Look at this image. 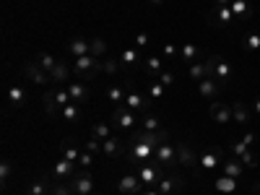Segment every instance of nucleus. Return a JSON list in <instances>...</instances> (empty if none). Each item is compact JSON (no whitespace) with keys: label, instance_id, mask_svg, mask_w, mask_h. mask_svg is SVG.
<instances>
[{"label":"nucleus","instance_id":"nucleus-1","mask_svg":"<svg viewBox=\"0 0 260 195\" xmlns=\"http://www.w3.org/2000/svg\"><path fill=\"white\" fill-rule=\"evenodd\" d=\"M206 68H208V78H219V81H229L234 76V65L229 60H224L221 55H211L206 60Z\"/></svg>","mask_w":260,"mask_h":195},{"label":"nucleus","instance_id":"nucleus-2","mask_svg":"<svg viewBox=\"0 0 260 195\" xmlns=\"http://www.w3.org/2000/svg\"><path fill=\"white\" fill-rule=\"evenodd\" d=\"M73 71H76V76H78V78L89 81V78H94V76L102 71V60H99V57H94V55H83V57H76Z\"/></svg>","mask_w":260,"mask_h":195},{"label":"nucleus","instance_id":"nucleus-3","mask_svg":"<svg viewBox=\"0 0 260 195\" xmlns=\"http://www.w3.org/2000/svg\"><path fill=\"white\" fill-rule=\"evenodd\" d=\"M130 148H127V164H141V161H151L154 159V146H148L143 141H127Z\"/></svg>","mask_w":260,"mask_h":195},{"label":"nucleus","instance_id":"nucleus-4","mask_svg":"<svg viewBox=\"0 0 260 195\" xmlns=\"http://www.w3.org/2000/svg\"><path fill=\"white\" fill-rule=\"evenodd\" d=\"M136 175H138V180L143 182V187H156L159 180H161V164H159V161H154V164H141Z\"/></svg>","mask_w":260,"mask_h":195},{"label":"nucleus","instance_id":"nucleus-5","mask_svg":"<svg viewBox=\"0 0 260 195\" xmlns=\"http://www.w3.org/2000/svg\"><path fill=\"white\" fill-rule=\"evenodd\" d=\"M130 141H143V143L156 148V146H161V143L169 141V130H164V127H159V130H138V133L130 138Z\"/></svg>","mask_w":260,"mask_h":195},{"label":"nucleus","instance_id":"nucleus-6","mask_svg":"<svg viewBox=\"0 0 260 195\" xmlns=\"http://www.w3.org/2000/svg\"><path fill=\"white\" fill-rule=\"evenodd\" d=\"M112 120H115V125L117 127H122V130H130V127H136V112L130 110L127 104H117L115 107V112H112Z\"/></svg>","mask_w":260,"mask_h":195},{"label":"nucleus","instance_id":"nucleus-7","mask_svg":"<svg viewBox=\"0 0 260 195\" xmlns=\"http://www.w3.org/2000/svg\"><path fill=\"white\" fill-rule=\"evenodd\" d=\"M154 161H159L161 167H175V164H177V146H172L169 141L161 143V146H156Z\"/></svg>","mask_w":260,"mask_h":195},{"label":"nucleus","instance_id":"nucleus-8","mask_svg":"<svg viewBox=\"0 0 260 195\" xmlns=\"http://www.w3.org/2000/svg\"><path fill=\"white\" fill-rule=\"evenodd\" d=\"M224 81H219V78H203L201 83H198V91H201V96L203 99H216V96H221L224 94Z\"/></svg>","mask_w":260,"mask_h":195},{"label":"nucleus","instance_id":"nucleus-9","mask_svg":"<svg viewBox=\"0 0 260 195\" xmlns=\"http://www.w3.org/2000/svg\"><path fill=\"white\" fill-rule=\"evenodd\" d=\"M232 21H237L234 18V13H232V8L229 6H221V8H211V13H208V24H213V26H232Z\"/></svg>","mask_w":260,"mask_h":195},{"label":"nucleus","instance_id":"nucleus-10","mask_svg":"<svg viewBox=\"0 0 260 195\" xmlns=\"http://www.w3.org/2000/svg\"><path fill=\"white\" fill-rule=\"evenodd\" d=\"M141 180H138V175L136 172H130V175H122L120 177V182H117V190L122 192V195H141Z\"/></svg>","mask_w":260,"mask_h":195},{"label":"nucleus","instance_id":"nucleus-11","mask_svg":"<svg viewBox=\"0 0 260 195\" xmlns=\"http://www.w3.org/2000/svg\"><path fill=\"white\" fill-rule=\"evenodd\" d=\"M182 187H185V182H182L177 175L161 177V180H159V185H156V190H159L161 195H180V192H182Z\"/></svg>","mask_w":260,"mask_h":195},{"label":"nucleus","instance_id":"nucleus-12","mask_svg":"<svg viewBox=\"0 0 260 195\" xmlns=\"http://www.w3.org/2000/svg\"><path fill=\"white\" fill-rule=\"evenodd\" d=\"M71 187H73L76 195H91V192H94V180H91L89 172H81V175L73 177Z\"/></svg>","mask_w":260,"mask_h":195},{"label":"nucleus","instance_id":"nucleus-13","mask_svg":"<svg viewBox=\"0 0 260 195\" xmlns=\"http://www.w3.org/2000/svg\"><path fill=\"white\" fill-rule=\"evenodd\" d=\"M211 117H213V122H219V125L234 120L232 104H226V102H211Z\"/></svg>","mask_w":260,"mask_h":195},{"label":"nucleus","instance_id":"nucleus-14","mask_svg":"<svg viewBox=\"0 0 260 195\" xmlns=\"http://www.w3.org/2000/svg\"><path fill=\"white\" fill-rule=\"evenodd\" d=\"M65 89H68V94H71V99H73L76 104H83V102H89V99H91L89 86L81 83V81H71L68 86H65Z\"/></svg>","mask_w":260,"mask_h":195},{"label":"nucleus","instance_id":"nucleus-15","mask_svg":"<svg viewBox=\"0 0 260 195\" xmlns=\"http://www.w3.org/2000/svg\"><path fill=\"white\" fill-rule=\"evenodd\" d=\"M52 175L55 180H73L76 177V161H68V159H60L55 167H52Z\"/></svg>","mask_w":260,"mask_h":195},{"label":"nucleus","instance_id":"nucleus-16","mask_svg":"<svg viewBox=\"0 0 260 195\" xmlns=\"http://www.w3.org/2000/svg\"><path fill=\"white\" fill-rule=\"evenodd\" d=\"M68 52L73 57H83V55H91V39H86V37H73L68 42Z\"/></svg>","mask_w":260,"mask_h":195},{"label":"nucleus","instance_id":"nucleus-17","mask_svg":"<svg viewBox=\"0 0 260 195\" xmlns=\"http://www.w3.org/2000/svg\"><path fill=\"white\" fill-rule=\"evenodd\" d=\"M24 71H26V76H29V81H31V83L47 86V83L52 81V78H50V73H47L45 68H39L37 62H26V68H24Z\"/></svg>","mask_w":260,"mask_h":195},{"label":"nucleus","instance_id":"nucleus-18","mask_svg":"<svg viewBox=\"0 0 260 195\" xmlns=\"http://www.w3.org/2000/svg\"><path fill=\"white\" fill-rule=\"evenodd\" d=\"M232 115H234V120L240 122V125H250L252 122V112H250V107L242 99H234L232 102Z\"/></svg>","mask_w":260,"mask_h":195},{"label":"nucleus","instance_id":"nucleus-19","mask_svg":"<svg viewBox=\"0 0 260 195\" xmlns=\"http://www.w3.org/2000/svg\"><path fill=\"white\" fill-rule=\"evenodd\" d=\"M177 164H182L187 169H192L195 164H198V156H195V151H192L190 143H180L177 146Z\"/></svg>","mask_w":260,"mask_h":195},{"label":"nucleus","instance_id":"nucleus-20","mask_svg":"<svg viewBox=\"0 0 260 195\" xmlns=\"http://www.w3.org/2000/svg\"><path fill=\"white\" fill-rule=\"evenodd\" d=\"M68 76H71L68 65H65L62 60H57V62H55V68L50 71V78H52V83H55V89H57V86H62V83L68 86V83H71V78H68Z\"/></svg>","mask_w":260,"mask_h":195},{"label":"nucleus","instance_id":"nucleus-21","mask_svg":"<svg viewBox=\"0 0 260 195\" xmlns=\"http://www.w3.org/2000/svg\"><path fill=\"white\" fill-rule=\"evenodd\" d=\"M102 154H104L107 159H117V156L122 154V141H120L117 136H110L107 141H102Z\"/></svg>","mask_w":260,"mask_h":195},{"label":"nucleus","instance_id":"nucleus-22","mask_svg":"<svg viewBox=\"0 0 260 195\" xmlns=\"http://www.w3.org/2000/svg\"><path fill=\"white\" fill-rule=\"evenodd\" d=\"M180 57L185 60V62H201L203 60V50L198 47V45H192V42H187V45H182L180 47Z\"/></svg>","mask_w":260,"mask_h":195},{"label":"nucleus","instance_id":"nucleus-23","mask_svg":"<svg viewBox=\"0 0 260 195\" xmlns=\"http://www.w3.org/2000/svg\"><path fill=\"white\" fill-rule=\"evenodd\" d=\"M198 161H201V167H203V169H216V167H219V164L224 161V154H221L219 148H213V151H206V154H201V156H198Z\"/></svg>","mask_w":260,"mask_h":195},{"label":"nucleus","instance_id":"nucleus-24","mask_svg":"<svg viewBox=\"0 0 260 195\" xmlns=\"http://www.w3.org/2000/svg\"><path fill=\"white\" fill-rule=\"evenodd\" d=\"M232 13H234V18L237 21H247V18H252V6L247 3V0H232Z\"/></svg>","mask_w":260,"mask_h":195},{"label":"nucleus","instance_id":"nucleus-25","mask_svg":"<svg viewBox=\"0 0 260 195\" xmlns=\"http://www.w3.org/2000/svg\"><path fill=\"white\" fill-rule=\"evenodd\" d=\"M125 104H127L133 112H148L151 99H146V96H141V94H127V96H125Z\"/></svg>","mask_w":260,"mask_h":195},{"label":"nucleus","instance_id":"nucleus-26","mask_svg":"<svg viewBox=\"0 0 260 195\" xmlns=\"http://www.w3.org/2000/svg\"><path fill=\"white\" fill-rule=\"evenodd\" d=\"M221 167H224V175H226V177H234V180H237V177H240L242 172H245V164H242L240 159H237V156L224 159V161H221Z\"/></svg>","mask_w":260,"mask_h":195},{"label":"nucleus","instance_id":"nucleus-27","mask_svg":"<svg viewBox=\"0 0 260 195\" xmlns=\"http://www.w3.org/2000/svg\"><path fill=\"white\" fill-rule=\"evenodd\" d=\"M143 73L151 76V78H159V73H161V57L159 55H148L143 60Z\"/></svg>","mask_w":260,"mask_h":195},{"label":"nucleus","instance_id":"nucleus-28","mask_svg":"<svg viewBox=\"0 0 260 195\" xmlns=\"http://www.w3.org/2000/svg\"><path fill=\"white\" fill-rule=\"evenodd\" d=\"M120 62H122V68H136V65L141 62V52L138 47H127L120 52Z\"/></svg>","mask_w":260,"mask_h":195},{"label":"nucleus","instance_id":"nucleus-29","mask_svg":"<svg viewBox=\"0 0 260 195\" xmlns=\"http://www.w3.org/2000/svg\"><path fill=\"white\" fill-rule=\"evenodd\" d=\"M81 156V151H78V143L73 138H65L62 141V159H68V161H78Z\"/></svg>","mask_w":260,"mask_h":195},{"label":"nucleus","instance_id":"nucleus-30","mask_svg":"<svg viewBox=\"0 0 260 195\" xmlns=\"http://www.w3.org/2000/svg\"><path fill=\"white\" fill-rule=\"evenodd\" d=\"M213 190H216V192H226V195H229V192H234V190H237V180L224 175V177H219V180L213 182Z\"/></svg>","mask_w":260,"mask_h":195},{"label":"nucleus","instance_id":"nucleus-31","mask_svg":"<svg viewBox=\"0 0 260 195\" xmlns=\"http://www.w3.org/2000/svg\"><path fill=\"white\" fill-rule=\"evenodd\" d=\"M8 102H11L13 107H24V102H26V91L21 89V86H8Z\"/></svg>","mask_w":260,"mask_h":195},{"label":"nucleus","instance_id":"nucleus-32","mask_svg":"<svg viewBox=\"0 0 260 195\" xmlns=\"http://www.w3.org/2000/svg\"><path fill=\"white\" fill-rule=\"evenodd\" d=\"M242 47H245L247 52H257V50H260V34H257V31H247V34L242 37Z\"/></svg>","mask_w":260,"mask_h":195},{"label":"nucleus","instance_id":"nucleus-33","mask_svg":"<svg viewBox=\"0 0 260 195\" xmlns=\"http://www.w3.org/2000/svg\"><path fill=\"white\" fill-rule=\"evenodd\" d=\"M190 78H192V81H198V83H201L203 78H208V68H206V62H203V60L190 65Z\"/></svg>","mask_w":260,"mask_h":195},{"label":"nucleus","instance_id":"nucleus-34","mask_svg":"<svg viewBox=\"0 0 260 195\" xmlns=\"http://www.w3.org/2000/svg\"><path fill=\"white\" fill-rule=\"evenodd\" d=\"M110 136H112V127L107 125V122H96L91 127V138H96V141H107Z\"/></svg>","mask_w":260,"mask_h":195},{"label":"nucleus","instance_id":"nucleus-35","mask_svg":"<svg viewBox=\"0 0 260 195\" xmlns=\"http://www.w3.org/2000/svg\"><path fill=\"white\" fill-rule=\"evenodd\" d=\"M60 117H62V120H71V122L78 120V117H81V104L71 102L68 107H62V110H60Z\"/></svg>","mask_w":260,"mask_h":195},{"label":"nucleus","instance_id":"nucleus-36","mask_svg":"<svg viewBox=\"0 0 260 195\" xmlns=\"http://www.w3.org/2000/svg\"><path fill=\"white\" fill-rule=\"evenodd\" d=\"M125 96H127V91L122 86H110V89H107V99L115 102V104H125Z\"/></svg>","mask_w":260,"mask_h":195},{"label":"nucleus","instance_id":"nucleus-37","mask_svg":"<svg viewBox=\"0 0 260 195\" xmlns=\"http://www.w3.org/2000/svg\"><path fill=\"white\" fill-rule=\"evenodd\" d=\"M34 62H37V65H39V68H45V71H47V73H50V71H52V68H55V62H57V60H55V57H52V55H50V52H39V55H37V57H34Z\"/></svg>","mask_w":260,"mask_h":195},{"label":"nucleus","instance_id":"nucleus-38","mask_svg":"<svg viewBox=\"0 0 260 195\" xmlns=\"http://www.w3.org/2000/svg\"><path fill=\"white\" fill-rule=\"evenodd\" d=\"M159 127H161V120H159L156 115L146 112V115L141 117V130H159Z\"/></svg>","mask_w":260,"mask_h":195},{"label":"nucleus","instance_id":"nucleus-39","mask_svg":"<svg viewBox=\"0 0 260 195\" xmlns=\"http://www.w3.org/2000/svg\"><path fill=\"white\" fill-rule=\"evenodd\" d=\"M120 68H122V62H120V60H115V57L102 60V73H107V76H115Z\"/></svg>","mask_w":260,"mask_h":195},{"label":"nucleus","instance_id":"nucleus-40","mask_svg":"<svg viewBox=\"0 0 260 195\" xmlns=\"http://www.w3.org/2000/svg\"><path fill=\"white\" fill-rule=\"evenodd\" d=\"M91 55H94V57H99V60L107 55V42H104V39H99V37H94V39H91Z\"/></svg>","mask_w":260,"mask_h":195},{"label":"nucleus","instance_id":"nucleus-41","mask_svg":"<svg viewBox=\"0 0 260 195\" xmlns=\"http://www.w3.org/2000/svg\"><path fill=\"white\" fill-rule=\"evenodd\" d=\"M29 195H47V177H42L29 185Z\"/></svg>","mask_w":260,"mask_h":195},{"label":"nucleus","instance_id":"nucleus-42","mask_svg":"<svg viewBox=\"0 0 260 195\" xmlns=\"http://www.w3.org/2000/svg\"><path fill=\"white\" fill-rule=\"evenodd\" d=\"M164 91H167V86L159 83V81H154V83H151V89H148V99H161Z\"/></svg>","mask_w":260,"mask_h":195},{"label":"nucleus","instance_id":"nucleus-43","mask_svg":"<svg viewBox=\"0 0 260 195\" xmlns=\"http://www.w3.org/2000/svg\"><path fill=\"white\" fill-rule=\"evenodd\" d=\"M13 177V164L8 159H3V164H0V180H3V185Z\"/></svg>","mask_w":260,"mask_h":195},{"label":"nucleus","instance_id":"nucleus-44","mask_svg":"<svg viewBox=\"0 0 260 195\" xmlns=\"http://www.w3.org/2000/svg\"><path fill=\"white\" fill-rule=\"evenodd\" d=\"M247 148H250V143H247L245 138H240V141H234V143H232V154H234L237 159H240V156L245 154V151H247Z\"/></svg>","mask_w":260,"mask_h":195},{"label":"nucleus","instance_id":"nucleus-45","mask_svg":"<svg viewBox=\"0 0 260 195\" xmlns=\"http://www.w3.org/2000/svg\"><path fill=\"white\" fill-rule=\"evenodd\" d=\"M52 195H76V192H73V187H71V185L57 182V185L52 187Z\"/></svg>","mask_w":260,"mask_h":195},{"label":"nucleus","instance_id":"nucleus-46","mask_svg":"<svg viewBox=\"0 0 260 195\" xmlns=\"http://www.w3.org/2000/svg\"><path fill=\"white\" fill-rule=\"evenodd\" d=\"M86 151H89V154H99V151H102V141H96V138H89V141H86Z\"/></svg>","mask_w":260,"mask_h":195},{"label":"nucleus","instance_id":"nucleus-47","mask_svg":"<svg viewBox=\"0 0 260 195\" xmlns=\"http://www.w3.org/2000/svg\"><path fill=\"white\" fill-rule=\"evenodd\" d=\"M240 161H242V164H247V167H257V159H255V154H252L250 148H247L245 154L240 156Z\"/></svg>","mask_w":260,"mask_h":195},{"label":"nucleus","instance_id":"nucleus-48","mask_svg":"<svg viewBox=\"0 0 260 195\" xmlns=\"http://www.w3.org/2000/svg\"><path fill=\"white\" fill-rule=\"evenodd\" d=\"M156 81H159V83H164V86H172V83H175V73H169V71H161Z\"/></svg>","mask_w":260,"mask_h":195},{"label":"nucleus","instance_id":"nucleus-49","mask_svg":"<svg viewBox=\"0 0 260 195\" xmlns=\"http://www.w3.org/2000/svg\"><path fill=\"white\" fill-rule=\"evenodd\" d=\"M78 164H81V167H91V164H94V154H89V151H83V154L78 156Z\"/></svg>","mask_w":260,"mask_h":195},{"label":"nucleus","instance_id":"nucleus-50","mask_svg":"<svg viewBox=\"0 0 260 195\" xmlns=\"http://www.w3.org/2000/svg\"><path fill=\"white\" fill-rule=\"evenodd\" d=\"M146 45H148V34H146V31L136 34V45H133V47H138V50H141V47H146Z\"/></svg>","mask_w":260,"mask_h":195},{"label":"nucleus","instance_id":"nucleus-51","mask_svg":"<svg viewBox=\"0 0 260 195\" xmlns=\"http://www.w3.org/2000/svg\"><path fill=\"white\" fill-rule=\"evenodd\" d=\"M161 55H164V57H175V55H180V47H175V45H164Z\"/></svg>","mask_w":260,"mask_h":195},{"label":"nucleus","instance_id":"nucleus-52","mask_svg":"<svg viewBox=\"0 0 260 195\" xmlns=\"http://www.w3.org/2000/svg\"><path fill=\"white\" fill-rule=\"evenodd\" d=\"M141 195H161V192H159V190H156V187H146V190H143V192H141Z\"/></svg>","mask_w":260,"mask_h":195},{"label":"nucleus","instance_id":"nucleus-53","mask_svg":"<svg viewBox=\"0 0 260 195\" xmlns=\"http://www.w3.org/2000/svg\"><path fill=\"white\" fill-rule=\"evenodd\" d=\"M213 6H216V8H221V6H232V0H213Z\"/></svg>","mask_w":260,"mask_h":195},{"label":"nucleus","instance_id":"nucleus-54","mask_svg":"<svg viewBox=\"0 0 260 195\" xmlns=\"http://www.w3.org/2000/svg\"><path fill=\"white\" fill-rule=\"evenodd\" d=\"M255 115H257V117H260V96H257V99H255Z\"/></svg>","mask_w":260,"mask_h":195},{"label":"nucleus","instance_id":"nucleus-55","mask_svg":"<svg viewBox=\"0 0 260 195\" xmlns=\"http://www.w3.org/2000/svg\"><path fill=\"white\" fill-rule=\"evenodd\" d=\"M148 3H151V6H161V3H164V0H148Z\"/></svg>","mask_w":260,"mask_h":195},{"label":"nucleus","instance_id":"nucleus-56","mask_svg":"<svg viewBox=\"0 0 260 195\" xmlns=\"http://www.w3.org/2000/svg\"><path fill=\"white\" fill-rule=\"evenodd\" d=\"M255 190H257V192H260V182H255Z\"/></svg>","mask_w":260,"mask_h":195},{"label":"nucleus","instance_id":"nucleus-57","mask_svg":"<svg viewBox=\"0 0 260 195\" xmlns=\"http://www.w3.org/2000/svg\"><path fill=\"white\" fill-rule=\"evenodd\" d=\"M91 195H99V192H91Z\"/></svg>","mask_w":260,"mask_h":195}]
</instances>
